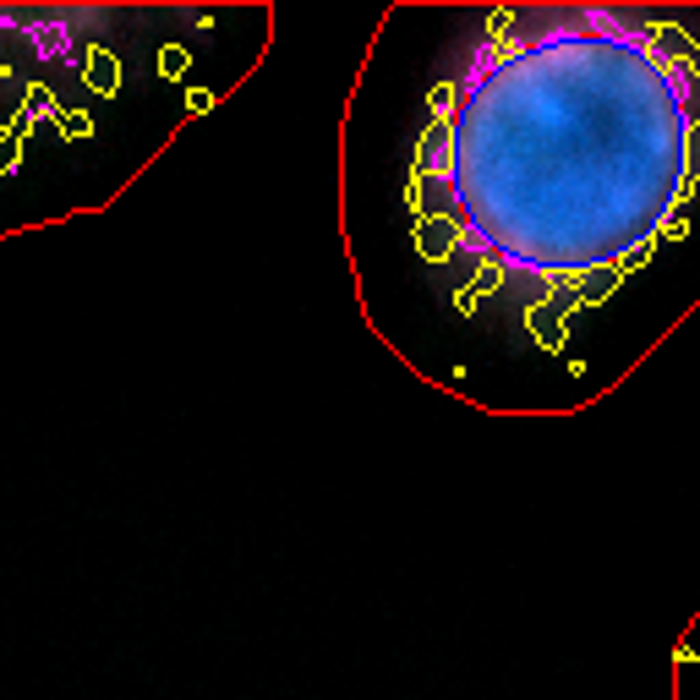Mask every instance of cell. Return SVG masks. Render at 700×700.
<instances>
[{
    "label": "cell",
    "mask_w": 700,
    "mask_h": 700,
    "mask_svg": "<svg viewBox=\"0 0 700 700\" xmlns=\"http://www.w3.org/2000/svg\"><path fill=\"white\" fill-rule=\"evenodd\" d=\"M433 110L411 186L422 241L536 290H597L700 175V50L635 11L498 17Z\"/></svg>",
    "instance_id": "cell-1"
}]
</instances>
